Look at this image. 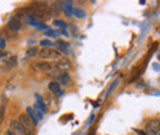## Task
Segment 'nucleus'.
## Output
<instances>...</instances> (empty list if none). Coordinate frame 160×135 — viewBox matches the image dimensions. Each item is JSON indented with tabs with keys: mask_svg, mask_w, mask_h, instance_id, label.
<instances>
[{
	"mask_svg": "<svg viewBox=\"0 0 160 135\" xmlns=\"http://www.w3.org/2000/svg\"><path fill=\"white\" fill-rule=\"evenodd\" d=\"M8 27L12 31V32H19L21 30V27H22V25H21V21L18 17H12V19L9 20V22H8Z\"/></svg>",
	"mask_w": 160,
	"mask_h": 135,
	"instance_id": "1a4fd4ad",
	"label": "nucleus"
},
{
	"mask_svg": "<svg viewBox=\"0 0 160 135\" xmlns=\"http://www.w3.org/2000/svg\"><path fill=\"white\" fill-rule=\"evenodd\" d=\"M6 135H15V134L12 133V130H10V129H9V130L6 132Z\"/></svg>",
	"mask_w": 160,
	"mask_h": 135,
	"instance_id": "393cba45",
	"label": "nucleus"
},
{
	"mask_svg": "<svg viewBox=\"0 0 160 135\" xmlns=\"http://www.w3.org/2000/svg\"><path fill=\"white\" fill-rule=\"evenodd\" d=\"M159 135H160V134H159Z\"/></svg>",
	"mask_w": 160,
	"mask_h": 135,
	"instance_id": "bb28decb",
	"label": "nucleus"
},
{
	"mask_svg": "<svg viewBox=\"0 0 160 135\" xmlns=\"http://www.w3.org/2000/svg\"><path fill=\"white\" fill-rule=\"evenodd\" d=\"M48 89H49V91H51V92H52V94H53L56 97L63 96V90H62L60 84L57 81V80L51 81V82L48 84Z\"/></svg>",
	"mask_w": 160,
	"mask_h": 135,
	"instance_id": "423d86ee",
	"label": "nucleus"
},
{
	"mask_svg": "<svg viewBox=\"0 0 160 135\" xmlns=\"http://www.w3.org/2000/svg\"><path fill=\"white\" fill-rule=\"evenodd\" d=\"M32 108H33V111H35L36 116L38 117V119L42 120V118H43V112L41 111V108L38 107V104H37V103H36V104H33V107H32Z\"/></svg>",
	"mask_w": 160,
	"mask_h": 135,
	"instance_id": "aec40b11",
	"label": "nucleus"
},
{
	"mask_svg": "<svg viewBox=\"0 0 160 135\" xmlns=\"http://www.w3.org/2000/svg\"><path fill=\"white\" fill-rule=\"evenodd\" d=\"M51 16H59L62 14V5L58 1H53L49 4V9H48Z\"/></svg>",
	"mask_w": 160,
	"mask_h": 135,
	"instance_id": "0eeeda50",
	"label": "nucleus"
},
{
	"mask_svg": "<svg viewBox=\"0 0 160 135\" xmlns=\"http://www.w3.org/2000/svg\"><path fill=\"white\" fill-rule=\"evenodd\" d=\"M25 21H26V23H28L30 26L38 27V28L42 27V25H41L40 21H37V20L35 19V17H32V16H26V17H25Z\"/></svg>",
	"mask_w": 160,
	"mask_h": 135,
	"instance_id": "dca6fc26",
	"label": "nucleus"
},
{
	"mask_svg": "<svg viewBox=\"0 0 160 135\" xmlns=\"http://www.w3.org/2000/svg\"><path fill=\"white\" fill-rule=\"evenodd\" d=\"M4 32H5L6 38L9 39V41H14V39L16 38V33H15V32H12V31H11L9 27H8V28L5 27V28H4Z\"/></svg>",
	"mask_w": 160,
	"mask_h": 135,
	"instance_id": "f3484780",
	"label": "nucleus"
},
{
	"mask_svg": "<svg viewBox=\"0 0 160 135\" xmlns=\"http://www.w3.org/2000/svg\"><path fill=\"white\" fill-rule=\"evenodd\" d=\"M37 53H40L38 48H37V47H32V48H30V49L26 52V55H27V57H35Z\"/></svg>",
	"mask_w": 160,
	"mask_h": 135,
	"instance_id": "6ab92c4d",
	"label": "nucleus"
},
{
	"mask_svg": "<svg viewBox=\"0 0 160 135\" xmlns=\"http://www.w3.org/2000/svg\"><path fill=\"white\" fill-rule=\"evenodd\" d=\"M57 81L59 82L60 85L69 86L70 82H72V77H70V75H69V73H67V71H60L59 75L57 76Z\"/></svg>",
	"mask_w": 160,
	"mask_h": 135,
	"instance_id": "6e6552de",
	"label": "nucleus"
},
{
	"mask_svg": "<svg viewBox=\"0 0 160 135\" xmlns=\"http://www.w3.org/2000/svg\"><path fill=\"white\" fill-rule=\"evenodd\" d=\"M19 122L21 123V125L23 127L26 134L35 135V132H36V129H35V124H33V122L31 120V118L28 117L27 113H22V114H20V116H19Z\"/></svg>",
	"mask_w": 160,
	"mask_h": 135,
	"instance_id": "f03ea898",
	"label": "nucleus"
},
{
	"mask_svg": "<svg viewBox=\"0 0 160 135\" xmlns=\"http://www.w3.org/2000/svg\"><path fill=\"white\" fill-rule=\"evenodd\" d=\"M10 130H12V133L15 135H27L26 132H25V129H23V127L21 125V123L19 122V119L18 120L12 119L10 122Z\"/></svg>",
	"mask_w": 160,
	"mask_h": 135,
	"instance_id": "39448f33",
	"label": "nucleus"
},
{
	"mask_svg": "<svg viewBox=\"0 0 160 135\" xmlns=\"http://www.w3.org/2000/svg\"><path fill=\"white\" fill-rule=\"evenodd\" d=\"M136 133L138 135H148L144 130H140V129H136Z\"/></svg>",
	"mask_w": 160,
	"mask_h": 135,
	"instance_id": "b1692460",
	"label": "nucleus"
},
{
	"mask_svg": "<svg viewBox=\"0 0 160 135\" xmlns=\"http://www.w3.org/2000/svg\"><path fill=\"white\" fill-rule=\"evenodd\" d=\"M53 44H54V43H52L49 39H43V41H41V46H42V47L46 46V48H51Z\"/></svg>",
	"mask_w": 160,
	"mask_h": 135,
	"instance_id": "412c9836",
	"label": "nucleus"
},
{
	"mask_svg": "<svg viewBox=\"0 0 160 135\" xmlns=\"http://www.w3.org/2000/svg\"><path fill=\"white\" fill-rule=\"evenodd\" d=\"M160 130V120L152 119L145 125V133L148 135H158Z\"/></svg>",
	"mask_w": 160,
	"mask_h": 135,
	"instance_id": "20e7f679",
	"label": "nucleus"
},
{
	"mask_svg": "<svg viewBox=\"0 0 160 135\" xmlns=\"http://www.w3.org/2000/svg\"><path fill=\"white\" fill-rule=\"evenodd\" d=\"M42 59H59L60 58V53L57 49H53V48H42L38 53Z\"/></svg>",
	"mask_w": 160,
	"mask_h": 135,
	"instance_id": "7ed1b4c3",
	"label": "nucleus"
},
{
	"mask_svg": "<svg viewBox=\"0 0 160 135\" xmlns=\"http://www.w3.org/2000/svg\"><path fill=\"white\" fill-rule=\"evenodd\" d=\"M2 63L6 65V70L14 69L15 66H18V57L16 55H11V57H9V59L6 61H2Z\"/></svg>",
	"mask_w": 160,
	"mask_h": 135,
	"instance_id": "f8f14e48",
	"label": "nucleus"
},
{
	"mask_svg": "<svg viewBox=\"0 0 160 135\" xmlns=\"http://www.w3.org/2000/svg\"><path fill=\"white\" fill-rule=\"evenodd\" d=\"M30 6L35 10H40V11H47L49 9V4L47 1H33Z\"/></svg>",
	"mask_w": 160,
	"mask_h": 135,
	"instance_id": "9b49d317",
	"label": "nucleus"
},
{
	"mask_svg": "<svg viewBox=\"0 0 160 135\" xmlns=\"http://www.w3.org/2000/svg\"><path fill=\"white\" fill-rule=\"evenodd\" d=\"M62 5V9L64 10L65 12V16L67 17H70L72 14L74 12V7H73V1H62L60 2Z\"/></svg>",
	"mask_w": 160,
	"mask_h": 135,
	"instance_id": "9d476101",
	"label": "nucleus"
},
{
	"mask_svg": "<svg viewBox=\"0 0 160 135\" xmlns=\"http://www.w3.org/2000/svg\"><path fill=\"white\" fill-rule=\"evenodd\" d=\"M56 65H57L58 70L63 69V71H65V69H69V68H70V61H69V59L62 58L56 63Z\"/></svg>",
	"mask_w": 160,
	"mask_h": 135,
	"instance_id": "ddd939ff",
	"label": "nucleus"
},
{
	"mask_svg": "<svg viewBox=\"0 0 160 135\" xmlns=\"http://www.w3.org/2000/svg\"><path fill=\"white\" fill-rule=\"evenodd\" d=\"M26 112H27L28 117L31 118V120L33 122V124H35V125H37V124H38V122H40V119H38V117L36 116V113H35L33 108H32V107H27V108H26Z\"/></svg>",
	"mask_w": 160,
	"mask_h": 135,
	"instance_id": "4468645a",
	"label": "nucleus"
},
{
	"mask_svg": "<svg viewBox=\"0 0 160 135\" xmlns=\"http://www.w3.org/2000/svg\"><path fill=\"white\" fill-rule=\"evenodd\" d=\"M73 14L75 15V17H79V19H82V17L86 16V12L84 10H81V9H78V7H74V12Z\"/></svg>",
	"mask_w": 160,
	"mask_h": 135,
	"instance_id": "a211bd4d",
	"label": "nucleus"
},
{
	"mask_svg": "<svg viewBox=\"0 0 160 135\" xmlns=\"http://www.w3.org/2000/svg\"><path fill=\"white\" fill-rule=\"evenodd\" d=\"M0 46H1V49H5V47H6V42H5V39H4V37H1V39H0Z\"/></svg>",
	"mask_w": 160,
	"mask_h": 135,
	"instance_id": "5701e85b",
	"label": "nucleus"
},
{
	"mask_svg": "<svg viewBox=\"0 0 160 135\" xmlns=\"http://www.w3.org/2000/svg\"><path fill=\"white\" fill-rule=\"evenodd\" d=\"M32 68L38 70V71H43V73H48L49 75H54L53 73H58V68L56 64H51V63H47V61H37V63H33L32 64Z\"/></svg>",
	"mask_w": 160,
	"mask_h": 135,
	"instance_id": "f257e3e1",
	"label": "nucleus"
},
{
	"mask_svg": "<svg viewBox=\"0 0 160 135\" xmlns=\"http://www.w3.org/2000/svg\"><path fill=\"white\" fill-rule=\"evenodd\" d=\"M35 98H36V101H37V104H38V107L41 108V111H42L43 113H47L48 108H47V106H46V103H44L43 98L41 97V95L36 94V95H35Z\"/></svg>",
	"mask_w": 160,
	"mask_h": 135,
	"instance_id": "2eb2a0df",
	"label": "nucleus"
},
{
	"mask_svg": "<svg viewBox=\"0 0 160 135\" xmlns=\"http://www.w3.org/2000/svg\"><path fill=\"white\" fill-rule=\"evenodd\" d=\"M56 26H58V27H62V28H65L67 27V23L63 21V20H54V22H53Z\"/></svg>",
	"mask_w": 160,
	"mask_h": 135,
	"instance_id": "4be33fe9",
	"label": "nucleus"
},
{
	"mask_svg": "<svg viewBox=\"0 0 160 135\" xmlns=\"http://www.w3.org/2000/svg\"><path fill=\"white\" fill-rule=\"evenodd\" d=\"M157 32H159V33H160V23L157 26Z\"/></svg>",
	"mask_w": 160,
	"mask_h": 135,
	"instance_id": "a878e982",
	"label": "nucleus"
}]
</instances>
